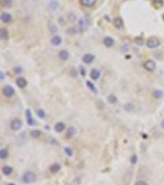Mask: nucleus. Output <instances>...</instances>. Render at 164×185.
I'll return each instance as SVG.
<instances>
[{"label":"nucleus","instance_id":"obj_1","mask_svg":"<svg viewBox=\"0 0 164 185\" xmlns=\"http://www.w3.org/2000/svg\"><path fill=\"white\" fill-rule=\"evenodd\" d=\"M22 181L26 184H32L36 181V174L33 172H26L24 175H22Z\"/></svg>","mask_w":164,"mask_h":185},{"label":"nucleus","instance_id":"obj_2","mask_svg":"<svg viewBox=\"0 0 164 185\" xmlns=\"http://www.w3.org/2000/svg\"><path fill=\"white\" fill-rule=\"evenodd\" d=\"M146 44L148 48H157V47H159V44H161V41H159V38H157V37H149V38L147 40Z\"/></svg>","mask_w":164,"mask_h":185},{"label":"nucleus","instance_id":"obj_3","mask_svg":"<svg viewBox=\"0 0 164 185\" xmlns=\"http://www.w3.org/2000/svg\"><path fill=\"white\" fill-rule=\"evenodd\" d=\"M89 27V18L88 16H83L79 18V31L84 32L87 31V28Z\"/></svg>","mask_w":164,"mask_h":185},{"label":"nucleus","instance_id":"obj_4","mask_svg":"<svg viewBox=\"0 0 164 185\" xmlns=\"http://www.w3.org/2000/svg\"><path fill=\"white\" fill-rule=\"evenodd\" d=\"M3 95L5 96V98H13L15 95V89L11 87V85H5V87L3 88Z\"/></svg>","mask_w":164,"mask_h":185},{"label":"nucleus","instance_id":"obj_5","mask_svg":"<svg viewBox=\"0 0 164 185\" xmlns=\"http://www.w3.org/2000/svg\"><path fill=\"white\" fill-rule=\"evenodd\" d=\"M21 127H22V121L20 118H14V120L10 122V128L13 130V131H20Z\"/></svg>","mask_w":164,"mask_h":185},{"label":"nucleus","instance_id":"obj_6","mask_svg":"<svg viewBox=\"0 0 164 185\" xmlns=\"http://www.w3.org/2000/svg\"><path fill=\"white\" fill-rule=\"evenodd\" d=\"M94 59H95V56L91 53H85L83 56V62L85 64H91V63L94 62Z\"/></svg>","mask_w":164,"mask_h":185},{"label":"nucleus","instance_id":"obj_7","mask_svg":"<svg viewBox=\"0 0 164 185\" xmlns=\"http://www.w3.org/2000/svg\"><path fill=\"white\" fill-rule=\"evenodd\" d=\"M155 67H157V64H155L154 61H147L144 63V68H146V70H148V72H153L155 69Z\"/></svg>","mask_w":164,"mask_h":185},{"label":"nucleus","instance_id":"obj_8","mask_svg":"<svg viewBox=\"0 0 164 185\" xmlns=\"http://www.w3.org/2000/svg\"><path fill=\"white\" fill-rule=\"evenodd\" d=\"M26 117H27V124L30 126H35L36 125V121L33 120V116H32L31 110H26Z\"/></svg>","mask_w":164,"mask_h":185},{"label":"nucleus","instance_id":"obj_9","mask_svg":"<svg viewBox=\"0 0 164 185\" xmlns=\"http://www.w3.org/2000/svg\"><path fill=\"white\" fill-rule=\"evenodd\" d=\"M102 43L105 44L106 47H112L114 44H115V41L112 37H110V36H106V37H104V40H102Z\"/></svg>","mask_w":164,"mask_h":185},{"label":"nucleus","instance_id":"obj_10","mask_svg":"<svg viewBox=\"0 0 164 185\" xmlns=\"http://www.w3.org/2000/svg\"><path fill=\"white\" fill-rule=\"evenodd\" d=\"M64 130H65L64 122H57V124L54 125V131L57 132V133H62Z\"/></svg>","mask_w":164,"mask_h":185},{"label":"nucleus","instance_id":"obj_11","mask_svg":"<svg viewBox=\"0 0 164 185\" xmlns=\"http://www.w3.org/2000/svg\"><path fill=\"white\" fill-rule=\"evenodd\" d=\"M16 84H17V87H20V88H26L27 87V80H26L24 77H19L16 79Z\"/></svg>","mask_w":164,"mask_h":185},{"label":"nucleus","instance_id":"obj_12","mask_svg":"<svg viewBox=\"0 0 164 185\" xmlns=\"http://www.w3.org/2000/svg\"><path fill=\"white\" fill-rule=\"evenodd\" d=\"M58 57H59V59H61V61H67V59L69 58V52H68V51H65V50L59 51Z\"/></svg>","mask_w":164,"mask_h":185},{"label":"nucleus","instance_id":"obj_13","mask_svg":"<svg viewBox=\"0 0 164 185\" xmlns=\"http://www.w3.org/2000/svg\"><path fill=\"white\" fill-rule=\"evenodd\" d=\"M11 20H13V16H11V14L9 13H3L1 14V21L5 22V24H9V22H11Z\"/></svg>","mask_w":164,"mask_h":185},{"label":"nucleus","instance_id":"obj_14","mask_svg":"<svg viewBox=\"0 0 164 185\" xmlns=\"http://www.w3.org/2000/svg\"><path fill=\"white\" fill-rule=\"evenodd\" d=\"M1 172H3V174L5 176H10L11 173H13V168H11L10 165H4L1 168Z\"/></svg>","mask_w":164,"mask_h":185},{"label":"nucleus","instance_id":"obj_15","mask_svg":"<svg viewBox=\"0 0 164 185\" xmlns=\"http://www.w3.org/2000/svg\"><path fill=\"white\" fill-rule=\"evenodd\" d=\"M59 170H61V164L59 163H53L52 165H50V172L51 173H58Z\"/></svg>","mask_w":164,"mask_h":185},{"label":"nucleus","instance_id":"obj_16","mask_svg":"<svg viewBox=\"0 0 164 185\" xmlns=\"http://www.w3.org/2000/svg\"><path fill=\"white\" fill-rule=\"evenodd\" d=\"M80 4L83 6H87V7H90V6H94L96 0H79Z\"/></svg>","mask_w":164,"mask_h":185},{"label":"nucleus","instance_id":"obj_17","mask_svg":"<svg viewBox=\"0 0 164 185\" xmlns=\"http://www.w3.org/2000/svg\"><path fill=\"white\" fill-rule=\"evenodd\" d=\"M100 75H101V73L99 72V69H91V72H90V77H91V79L93 80H98Z\"/></svg>","mask_w":164,"mask_h":185},{"label":"nucleus","instance_id":"obj_18","mask_svg":"<svg viewBox=\"0 0 164 185\" xmlns=\"http://www.w3.org/2000/svg\"><path fill=\"white\" fill-rule=\"evenodd\" d=\"M114 25H115V27H117V28H122L124 27V21H122L121 17H115Z\"/></svg>","mask_w":164,"mask_h":185},{"label":"nucleus","instance_id":"obj_19","mask_svg":"<svg viewBox=\"0 0 164 185\" xmlns=\"http://www.w3.org/2000/svg\"><path fill=\"white\" fill-rule=\"evenodd\" d=\"M51 43L53 44V46H59V44L62 43V37L59 36H53L51 40Z\"/></svg>","mask_w":164,"mask_h":185},{"label":"nucleus","instance_id":"obj_20","mask_svg":"<svg viewBox=\"0 0 164 185\" xmlns=\"http://www.w3.org/2000/svg\"><path fill=\"white\" fill-rule=\"evenodd\" d=\"M41 135H42V132H41L40 130H31V131H30V136H31L32 138H40Z\"/></svg>","mask_w":164,"mask_h":185},{"label":"nucleus","instance_id":"obj_21","mask_svg":"<svg viewBox=\"0 0 164 185\" xmlns=\"http://www.w3.org/2000/svg\"><path fill=\"white\" fill-rule=\"evenodd\" d=\"M75 136V128L74 127H70L68 128V131H67V138H72V137H74Z\"/></svg>","mask_w":164,"mask_h":185},{"label":"nucleus","instance_id":"obj_22","mask_svg":"<svg viewBox=\"0 0 164 185\" xmlns=\"http://www.w3.org/2000/svg\"><path fill=\"white\" fill-rule=\"evenodd\" d=\"M7 155H9V151H7L6 148H1V149H0V158H1V159H6Z\"/></svg>","mask_w":164,"mask_h":185},{"label":"nucleus","instance_id":"obj_23","mask_svg":"<svg viewBox=\"0 0 164 185\" xmlns=\"http://www.w3.org/2000/svg\"><path fill=\"white\" fill-rule=\"evenodd\" d=\"M0 37H1L3 40H7V37H9V33H7L6 28H1V30H0Z\"/></svg>","mask_w":164,"mask_h":185},{"label":"nucleus","instance_id":"obj_24","mask_svg":"<svg viewBox=\"0 0 164 185\" xmlns=\"http://www.w3.org/2000/svg\"><path fill=\"white\" fill-rule=\"evenodd\" d=\"M153 96L155 99H162L163 98V91L162 90H154L153 91Z\"/></svg>","mask_w":164,"mask_h":185},{"label":"nucleus","instance_id":"obj_25","mask_svg":"<svg viewBox=\"0 0 164 185\" xmlns=\"http://www.w3.org/2000/svg\"><path fill=\"white\" fill-rule=\"evenodd\" d=\"M107 101H109L110 104H115V102L117 101V98H116V96H115L114 94H111V95L107 96Z\"/></svg>","mask_w":164,"mask_h":185},{"label":"nucleus","instance_id":"obj_26","mask_svg":"<svg viewBox=\"0 0 164 185\" xmlns=\"http://www.w3.org/2000/svg\"><path fill=\"white\" fill-rule=\"evenodd\" d=\"M37 116H38L40 118H44L46 117V112H44L42 109H37Z\"/></svg>","mask_w":164,"mask_h":185},{"label":"nucleus","instance_id":"obj_27","mask_svg":"<svg viewBox=\"0 0 164 185\" xmlns=\"http://www.w3.org/2000/svg\"><path fill=\"white\" fill-rule=\"evenodd\" d=\"M64 152H65V154L68 155V157H73V154H74V152L72 148H69V147H65L64 148Z\"/></svg>","mask_w":164,"mask_h":185},{"label":"nucleus","instance_id":"obj_28","mask_svg":"<svg viewBox=\"0 0 164 185\" xmlns=\"http://www.w3.org/2000/svg\"><path fill=\"white\" fill-rule=\"evenodd\" d=\"M1 4L4 7H10L13 4V0H1Z\"/></svg>","mask_w":164,"mask_h":185},{"label":"nucleus","instance_id":"obj_29","mask_svg":"<svg viewBox=\"0 0 164 185\" xmlns=\"http://www.w3.org/2000/svg\"><path fill=\"white\" fill-rule=\"evenodd\" d=\"M87 87L89 88V89H90V90L93 91V92H96V89H95V87H94V84H93L91 83V81H87Z\"/></svg>","mask_w":164,"mask_h":185},{"label":"nucleus","instance_id":"obj_30","mask_svg":"<svg viewBox=\"0 0 164 185\" xmlns=\"http://www.w3.org/2000/svg\"><path fill=\"white\" fill-rule=\"evenodd\" d=\"M50 7L52 10H56L58 7V3L57 1H50Z\"/></svg>","mask_w":164,"mask_h":185},{"label":"nucleus","instance_id":"obj_31","mask_svg":"<svg viewBox=\"0 0 164 185\" xmlns=\"http://www.w3.org/2000/svg\"><path fill=\"white\" fill-rule=\"evenodd\" d=\"M68 20H69L70 22H74V21L77 20V18H75V15H74V14H69V15H68Z\"/></svg>","mask_w":164,"mask_h":185},{"label":"nucleus","instance_id":"obj_32","mask_svg":"<svg viewBox=\"0 0 164 185\" xmlns=\"http://www.w3.org/2000/svg\"><path fill=\"white\" fill-rule=\"evenodd\" d=\"M135 185H148V183L147 181H144V180H138V181H136Z\"/></svg>","mask_w":164,"mask_h":185},{"label":"nucleus","instance_id":"obj_33","mask_svg":"<svg viewBox=\"0 0 164 185\" xmlns=\"http://www.w3.org/2000/svg\"><path fill=\"white\" fill-rule=\"evenodd\" d=\"M131 163H132V164H136V163H137V155L136 154H133L131 157Z\"/></svg>","mask_w":164,"mask_h":185},{"label":"nucleus","instance_id":"obj_34","mask_svg":"<svg viewBox=\"0 0 164 185\" xmlns=\"http://www.w3.org/2000/svg\"><path fill=\"white\" fill-rule=\"evenodd\" d=\"M135 42H136L137 44H140V46H141V44L143 43V40L141 38V37H138V38H136V40H135Z\"/></svg>","mask_w":164,"mask_h":185},{"label":"nucleus","instance_id":"obj_35","mask_svg":"<svg viewBox=\"0 0 164 185\" xmlns=\"http://www.w3.org/2000/svg\"><path fill=\"white\" fill-rule=\"evenodd\" d=\"M15 73H21L22 72V68H20V67H16V68H14Z\"/></svg>","mask_w":164,"mask_h":185},{"label":"nucleus","instance_id":"obj_36","mask_svg":"<svg viewBox=\"0 0 164 185\" xmlns=\"http://www.w3.org/2000/svg\"><path fill=\"white\" fill-rule=\"evenodd\" d=\"M154 4H157V5H162L163 4V0H153Z\"/></svg>","mask_w":164,"mask_h":185},{"label":"nucleus","instance_id":"obj_37","mask_svg":"<svg viewBox=\"0 0 164 185\" xmlns=\"http://www.w3.org/2000/svg\"><path fill=\"white\" fill-rule=\"evenodd\" d=\"M0 77H1V80L5 79V74H4V72H1V74H0Z\"/></svg>","mask_w":164,"mask_h":185},{"label":"nucleus","instance_id":"obj_38","mask_svg":"<svg viewBox=\"0 0 164 185\" xmlns=\"http://www.w3.org/2000/svg\"><path fill=\"white\" fill-rule=\"evenodd\" d=\"M162 126H163V128H164V121L162 122Z\"/></svg>","mask_w":164,"mask_h":185},{"label":"nucleus","instance_id":"obj_39","mask_svg":"<svg viewBox=\"0 0 164 185\" xmlns=\"http://www.w3.org/2000/svg\"><path fill=\"white\" fill-rule=\"evenodd\" d=\"M9 185H15V184H9Z\"/></svg>","mask_w":164,"mask_h":185},{"label":"nucleus","instance_id":"obj_40","mask_svg":"<svg viewBox=\"0 0 164 185\" xmlns=\"http://www.w3.org/2000/svg\"><path fill=\"white\" fill-rule=\"evenodd\" d=\"M163 20H164V15H163Z\"/></svg>","mask_w":164,"mask_h":185}]
</instances>
